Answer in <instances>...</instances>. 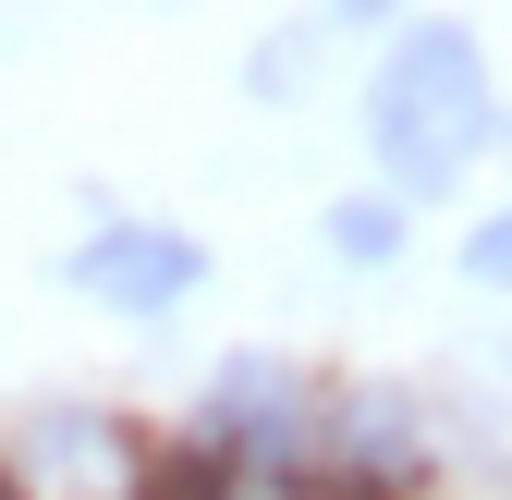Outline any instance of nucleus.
Wrapping results in <instances>:
<instances>
[{"mask_svg": "<svg viewBox=\"0 0 512 500\" xmlns=\"http://www.w3.org/2000/svg\"><path fill=\"white\" fill-rule=\"evenodd\" d=\"M330 13H391V0H330Z\"/></svg>", "mask_w": 512, "mask_h": 500, "instance_id": "nucleus-8", "label": "nucleus"}, {"mask_svg": "<svg viewBox=\"0 0 512 500\" xmlns=\"http://www.w3.org/2000/svg\"><path fill=\"white\" fill-rule=\"evenodd\" d=\"M330 244L366 269V257H403V208H378V196H354V208H330Z\"/></svg>", "mask_w": 512, "mask_h": 500, "instance_id": "nucleus-4", "label": "nucleus"}, {"mask_svg": "<svg viewBox=\"0 0 512 500\" xmlns=\"http://www.w3.org/2000/svg\"><path fill=\"white\" fill-rule=\"evenodd\" d=\"M366 147L403 196H452L488 147V49L464 25H403L366 86Z\"/></svg>", "mask_w": 512, "mask_h": 500, "instance_id": "nucleus-1", "label": "nucleus"}, {"mask_svg": "<svg viewBox=\"0 0 512 500\" xmlns=\"http://www.w3.org/2000/svg\"><path fill=\"white\" fill-rule=\"evenodd\" d=\"M244 74H256V98H293V74H305V37H269V49L244 61Z\"/></svg>", "mask_w": 512, "mask_h": 500, "instance_id": "nucleus-5", "label": "nucleus"}, {"mask_svg": "<svg viewBox=\"0 0 512 500\" xmlns=\"http://www.w3.org/2000/svg\"><path fill=\"white\" fill-rule=\"evenodd\" d=\"M196 281H208V244L159 232V220H110V232L74 244V293H98L110 318H171Z\"/></svg>", "mask_w": 512, "mask_h": 500, "instance_id": "nucleus-2", "label": "nucleus"}, {"mask_svg": "<svg viewBox=\"0 0 512 500\" xmlns=\"http://www.w3.org/2000/svg\"><path fill=\"white\" fill-rule=\"evenodd\" d=\"M293 440H305V391H293V366L232 354L220 391H208V452H220V464H256V476H281Z\"/></svg>", "mask_w": 512, "mask_h": 500, "instance_id": "nucleus-3", "label": "nucleus"}, {"mask_svg": "<svg viewBox=\"0 0 512 500\" xmlns=\"http://www.w3.org/2000/svg\"><path fill=\"white\" fill-rule=\"evenodd\" d=\"M464 269H476V281H512V220H476V244H464Z\"/></svg>", "mask_w": 512, "mask_h": 500, "instance_id": "nucleus-6", "label": "nucleus"}, {"mask_svg": "<svg viewBox=\"0 0 512 500\" xmlns=\"http://www.w3.org/2000/svg\"><path fill=\"white\" fill-rule=\"evenodd\" d=\"M0 500H25V464H0Z\"/></svg>", "mask_w": 512, "mask_h": 500, "instance_id": "nucleus-7", "label": "nucleus"}]
</instances>
